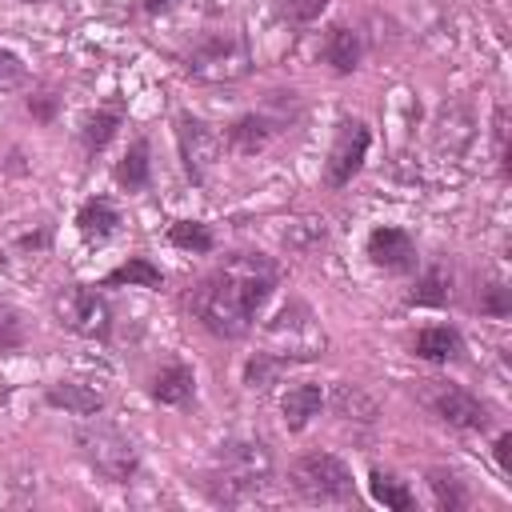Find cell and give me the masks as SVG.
<instances>
[{"mask_svg":"<svg viewBox=\"0 0 512 512\" xmlns=\"http://www.w3.org/2000/svg\"><path fill=\"white\" fill-rule=\"evenodd\" d=\"M276 284H280V264L272 256H264V252H232L196 284L192 312L212 336L240 340L256 324L260 308L272 300Z\"/></svg>","mask_w":512,"mask_h":512,"instance_id":"obj_1","label":"cell"},{"mask_svg":"<svg viewBox=\"0 0 512 512\" xmlns=\"http://www.w3.org/2000/svg\"><path fill=\"white\" fill-rule=\"evenodd\" d=\"M272 480V452L260 440H236L224 444L216 456V468L208 476V492L220 504H244L256 500Z\"/></svg>","mask_w":512,"mask_h":512,"instance_id":"obj_2","label":"cell"},{"mask_svg":"<svg viewBox=\"0 0 512 512\" xmlns=\"http://www.w3.org/2000/svg\"><path fill=\"white\" fill-rule=\"evenodd\" d=\"M184 72L204 84H236L252 72V48L240 28H212L184 52Z\"/></svg>","mask_w":512,"mask_h":512,"instance_id":"obj_3","label":"cell"},{"mask_svg":"<svg viewBox=\"0 0 512 512\" xmlns=\"http://www.w3.org/2000/svg\"><path fill=\"white\" fill-rule=\"evenodd\" d=\"M264 352L276 356V360H284V364H304V360L324 356V332H320L312 308L300 304V300L284 304L280 316L268 324Z\"/></svg>","mask_w":512,"mask_h":512,"instance_id":"obj_4","label":"cell"},{"mask_svg":"<svg viewBox=\"0 0 512 512\" xmlns=\"http://www.w3.org/2000/svg\"><path fill=\"white\" fill-rule=\"evenodd\" d=\"M76 448H80V456L88 460V468H96V472H100L104 480H112V484H128V480L136 476V468H140L136 444H132L124 432L108 428V424H88V428H80V432H76Z\"/></svg>","mask_w":512,"mask_h":512,"instance_id":"obj_5","label":"cell"},{"mask_svg":"<svg viewBox=\"0 0 512 512\" xmlns=\"http://www.w3.org/2000/svg\"><path fill=\"white\" fill-rule=\"evenodd\" d=\"M292 488L312 504H344L352 500V472L332 452H304L292 464Z\"/></svg>","mask_w":512,"mask_h":512,"instance_id":"obj_6","label":"cell"},{"mask_svg":"<svg viewBox=\"0 0 512 512\" xmlns=\"http://www.w3.org/2000/svg\"><path fill=\"white\" fill-rule=\"evenodd\" d=\"M424 404L436 420H444L448 428H464V432H484L488 428V404H480L468 388L448 384V380H428L424 388Z\"/></svg>","mask_w":512,"mask_h":512,"instance_id":"obj_7","label":"cell"},{"mask_svg":"<svg viewBox=\"0 0 512 512\" xmlns=\"http://www.w3.org/2000/svg\"><path fill=\"white\" fill-rule=\"evenodd\" d=\"M176 148H180V160H184L188 180L192 184H204L208 172L220 160V132L208 120H200L192 112H180L176 116Z\"/></svg>","mask_w":512,"mask_h":512,"instance_id":"obj_8","label":"cell"},{"mask_svg":"<svg viewBox=\"0 0 512 512\" xmlns=\"http://www.w3.org/2000/svg\"><path fill=\"white\" fill-rule=\"evenodd\" d=\"M368 144H372V132H368V124H364V120H340L336 144H332V152H328L324 184H328V188H344V184L364 168Z\"/></svg>","mask_w":512,"mask_h":512,"instance_id":"obj_9","label":"cell"},{"mask_svg":"<svg viewBox=\"0 0 512 512\" xmlns=\"http://www.w3.org/2000/svg\"><path fill=\"white\" fill-rule=\"evenodd\" d=\"M60 316H64V324H68L76 336H88V340H104V336L112 332V308H108V300H104L96 288H88V284L72 288V292L60 300Z\"/></svg>","mask_w":512,"mask_h":512,"instance_id":"obj_10","label":"cell"},{"mask_svg":"<svg viewBox=\"0 0 512 512\" xmlns=\"http://www.w3.org/2000/svg\"><path fill=\"white\" fill-rule=\"evenodd\" d=\"M368 260L376 268H384V272L404 276V272L416 268V240L404 228H396V224H380L368 236Z\"/></svg>","mask_w":512,"mask_h":512,"instance_id":"obj_11","label":"cell"},{"mask_svg":"<svg viewBox=\"0 0 512 512\" xmlns=\"http://www.w3.org/2000/svg\"><path fill=\"white\" fill-rule=\"evenodd\" d=\"M272 136H276V120H268L264 112H244V116H236V120L228 124V132H224V140H228V148H232L236 156H256V152H264Z\"/></svg>","mask_w":512,"mask_h":512,"instance_id":"obj_12","label":"cell"},{"mask_svg":"<svg viewBox=\"0 0 512 512\" xmlns=\"http://www.w3.org/2000/svg\"><path fill=\"white\" fill-rule=\"evenodd\" d=\"M412 352L428 364H448V360H460L464 356V336L460 328L452 324H428L412 336Z\"/></svg>","mask_w":512,"mask_h":512,"instance_id":"obj_13","label":"cell"},{"mask_svg":"<svg viewBox=\"0 0 512 512\" xmlns=\"http://www.w3.org/2000/svg\"><path fill=\"white\" fill-rule=\"evenodd\" d=\"M364 60V44L356 36V28L348 24H332L328 36H324V64L336 72V76H352Z\"/></svg>","mask_w":512,"mask_h":512,"instance_id":"obj_14","label":"cell"},{"mask_svg":"<svg viewBox=\"0 0 512 512\" xmlns=\"http://www.w3.org/2000/svg\"><path fill=\"white\" fill-rule=\"evenodd\" d=\"M148 392H152V400H156V404L180 408V404H188V400H192V392H196V376H192V368H188V364L172 360V364H164V368L152 376Z\"/></svg>","mask_w":512,"mask_h":512,"instance_id":"obj_15","label":"cell"},{"mask_svg":"<svg viewBox=\"0 0 512 512\" xmlns=\"http://www.w3.org/2000/svg\"><path fill=\"white\" fill-rule=\"evenodd\" d=\"M112 176H116V184L124 192H144L152 184V148H148L144 136H136L128 144V152L120 156V164L112 168Z\"/></svg>","mask_w":512,"mask_h":512,"instance_id":"obj_16","label":"cell"},{"mask_svg":"<svg viewBox=\"0 0 512 512\" xmlns=\"http://www.w3.org/2000/svg\"><path fill=\"white\" fill-rule=\"evenodd\" d=\"M44 400H48L52 408L72 412V416H96V412L104 408V396H100L96 388H88V384H76V380H56V384H48Z\"/></svg>","mask_w":512,"mask_h":512,"instance_id":"obj_17","label":"cell"},{"mask_svg":"<svg viewBox=\"0 0 512 512\" xmlns=\"http://www.w3.org/2000/svg\"><path fill=\"white\" fill-rule=\"evenodd\" d=\"M76 228H80L84 240H96V244H100V240H108V236L120 228V212H116V204H112L108 196H92V200L80 204Z\"/></svg>","mask_w":512,"mask_h":512,"instance_id":"obj_18","label":"cell"},{"mask_svg":"<svg viewBox=\"0 0 512 512\" xmlns=\"http://www.w3.org/2000/svg\"><path fill=\"white\" fill-rule=\"evenodd\" d=\"M324 408V388L320 384H292L280 400V412H284V424L292 432H300L316 412Z\"/></svg>","mask_w":512,"mask_h":512,"instance_id":"obj_19","label":"cell"},{"mask_svg":"<svg viewBox=\"0 0 512 512\" xmlns=\"http://www.w3.org/2000/svg\"><path fill=\"white\" fill-rule=\"evenodd\" d=\"M120 124H124V108H120V104L96 108V112L84 120V128H80V144H84V152H88V156L104 152V148L112 144V136L120 132Z\"/></svg>","mask_w":512,"mask_h":512,"instance_id":"obj_20","label":"cell"},{"mask_svg":"<svg viewBox=\"0 0 512 512\" xmlns=\"http://www.w3.org/2000/svg\"><path fill=\"white\" fill-rule=\"evenodd\" d=\"M448 292H452V272L444 264H432L412 284L408 304H416V308H440V304H448Z\"/></svg>","mask_w":512,"mask_h":512,"instance_id":"obj_21","label":"cell"},{"mask_svg":"<svg viewBox=\"0 0 512 512\" xmlns=\"http://www.w3.org/2000/svg\"><path fill=\"white\" fill-rule=\"evenodd\" d=\"M120 284H136V288H160L164 284V272L148 260V256H128L120 268H112L100 288H120Z\"/></svg>","mask_w":512,"mask_h":512,"instance_id":"obj_22","label":"cell"},{"mask_svg":"<svg viewBox=\"0 0 512 512\" xmlns=\"http://www.w3.org/2000/svg\"><path fill=\"white\" fill-rule=\"evenodd\" d=\"M368 492H372L376 504H384L392 512H412L416 508V496L408 492V484L396 480V476H388V472H380V468L368 476Z\"/></svg>","mask_w":512,"mask_h":512,"instance_id":"obj_23","label":"cell"},{"mask_svg":"<svg viewBox=\"0 0 512 512\" xmlns=\"http://www.w3.org/2000/svg\"><path fill=\"white\" fill-rule=\"evenodd\" d=\"M332 408L344 416V420H376V400L364 392V388H356V384H336V392H332Z\"/></svg>","mask_w":512,"mask_h":512,"instance_id":"obj_24","label":"cell"},{"mask_svg":"<svg viewBox=\"0 0 512 512\" xmlns=\"http://www.w3.org/2000/svg\"><path fill=\"white\" fill-rule=\"evenodd\" d=\"M168 240H172L176 248H184V252H212V248H216L212 228L200 224V220H176V224L168 228Z\"/></svg>","mask_w":512,"mask_h":512,"instance_id":"obj_25","label":"cell"},{"mask_svg":"<svg viewBox=\"0 0 512 512\" xmlns=\"http://www.w3.org/2000/svg\"><path fill=\"white\" fill-rule=\"evenodd\" d=\"M428 484H432V492H436V504H440V508L460 512V508L468 504V492H464V484H460V476H456V472L432 468V472H428Z\"/></svg>","mask_w":512,"mask_h":512,"instance_id":"obj_26","label":"cell"},{"mask_svg":"<svg viewBox=\"0 0 512 512\" xmlns=\"http://www.w3.org/2000/svg\"><path fill=\"white\" fill-rule=\"evenodd\" d=\"M28 344V324L12 304H0V356L20 352Z\"/></svg>","mask_w":512,"mask_h":512,"instance_id":"obj_27","label":"cell"},{"mask_svg":"<svg viewBox=\"0 0 512 512\" xmlns=\"http://www.w3.org/2000/svg\"><path fill=\"white\" fill-rule=\"evenodd\" d=\"M284 368H288L284 360H276V356H268V352H256V356H248V364H244V384H248V388H268V384H276V376H280Z\"/></svg>","mask_w":512,"mask_h":512,"instance_id":"obj_28","label":"cell"},{"mask_svg":"<svg viewBox=\"0 0 512 512\" xmlns=\"http://www.w3.org/2000/svg\"><path fill=\"white\" fill-rule=\"evenodd\" d=\"M476 308H480V316L504 320V316H512V292H508L500 280H492V284H484V288L476 292Z\"/></svg>","mask_w":512,"mask_h":512,"instance_id":"obj_29","label":"cell"},{"mask_svg":"<svg viewBox=\"0 0 512 512\" xmlns=\"http://www.w3.org/2000/svg\"><path fill=\"white\" fill-rule=\"evenodd\" d=\"M24 80H28L24 60L16 52L0 48V92H16V88H24Z\"/></svg>","mask_w":512,"mask_h":512,"instance_id":"obj_30","label":"cell"},{"mask_svg":"<svg viewBox=\"0 0 512 512\" xmlns=\"http://www.w3.org/2000/svg\"><path fill=\"white\" fill-rule=\"evenodd\" d=\"M24 108H28L40 124H52V120H56V112H60V96H56L52 88H44V92H32V96L24 100Z\"/></svg>","mask_w":512,"mask_h":512,"instance_id":"obj_31","label":"cell"},{"mask_svg":"<svg viewBox=\"0 0 512 512\" xmlns=\"http://www.w3.org/2000/svg\"><path fill=\"white\" fill-rule=\"evenodd\" d=\"M324 8H328V0H284V12H288L296 24H308V20H316Z\"/></svg>","mask_w":512,"mask_h":512,"instance_id":"obj_32","label":"cell"},{"mask_svg":"<svg viewBox=\"0 0 512 512\" xmlns=\"http://www.w3.org/2000/svg\"><path fill=\"white\" fill-rule=\"evenodd\" d=\"M492 452H496V464H500V472L508 476V472H512V432H500Z\"/></svg>","mask_w":512,"mask_h":512,"instance_id":"obj_33","label":"cell"},{"mask_svg":"<svg viewBox=\"0 0 512 512\" xmlns=\"http://www.w3.org/2000/svg\"><path fill=\"white\" fill-rule=\"evenodd\" d=\"M180 0H140V8L148 12V16H164V12H172Z\"/></svg>","mask_w":512,"mask_h":512,"instance_id":"obj_34","label":"cell"},{"mask_svg":"<svg viewBox=\"0 0 512 512\" xmlns=\"http://www.w3.org/2000/svg\"><path fill=\"white\" fill-rule=\"evenodd\" d=\"M24 4H48V0H24Z\"/></svg>","mask_w":512,"mask_h":512,"instance_id":"obj_35","label":"cell"}]
</instances>
